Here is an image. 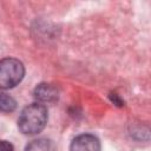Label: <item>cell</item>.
Masks as SVG:
<instances>
[{"mask_svg":"<svg viewBox=\"0 0 151 151\" xmlns=\"http://www.w3.org/2000/svg\"><path fill=\"white\" fill-rule=\"evenodd\" d=\"M47 123V110L42 104L34 103L26 106L18 119V126L25 134H35L44 130Z\"/></svg>","mask_w":151,"mask_h":151,"instance_id":"cell-1","label":"cell"},{"mask_svg":"<svg viewBox=\"0 0 151 151\" xmlns=\"http://www.w3.org/2000/svg\"><path fill=\"white\" fill-rule=\"evenodd\" d=\"M25 74L21 61L14 58H5L0 60V88L8 90L18 85Z\"/></svg>","mask_w":151,"mask_h":151,"instance_id":"cell-2","label":"cell"},{"mask_svg":"<svg viewBox=\"0 0 151 151\" xmlns=\"http://www.w3.org/2000/svg\"><path fill=\"white\" fill-rule=\"evenodd\" d=\"M70 150L71 151H100V143L96 136L84 133L76 137L72 140Z\"/></svg>","mask_w":151,"mask_h":151,"instance_id":"cell-3","label":"cell"},{"mask_svg":"<svg viewBox=\"0 0 151 151\" xmlns=\"http://www.w3.org/2000/svg\"><path fill=\"white\" fill-rule=\"evenodd\" d=\"M34 97L41 103H53L58 99V90L51 84L41 83L35 87Z\"/></svg>","mask_w":151,"mask_h":151,"instance_id":"cell-4","label":"cell"},{"mask_svg":"<svg viewBox=\"0 0 151 151\" xmlns=\"http://www.w3.org/2000/svg\"><path fill=\"white\" fill-rule=\"evenodd\" d=\"M25 151H55V145L51 139L39 138L28 143Z\"/></svg>","mask_w":151,"mask_h":151,"instance_id":"cell-5","label":"cell"},{"mask_svg":"<svg viewBox=\"0 0 151 151\" xmlns=\"http://www.w3.org/2000/svg\"><path fill=\"white\" fill-rule=\"evenodd\" d=\"M15 107H17L15 100L11 96L0 92V111H2V112H12V111L15 110Z\"/></svg>","mask_w":151,"mask_h":151,"instance_id":"cell-6","label":"cell"},{"mask_svg":"<svg viewBox=\"0 0 151 151\" xmlns=\"http://www.w3.org/2000/svg\"><path fill=\"white\" fill-rule=\"evenodd\" d=\"M0 151H14L11 143L6 140H0Z\"/></svg>","mask_w":151,"mask_h":151,"instance_id":"cell-7","label":"cell"}]
</instances>
